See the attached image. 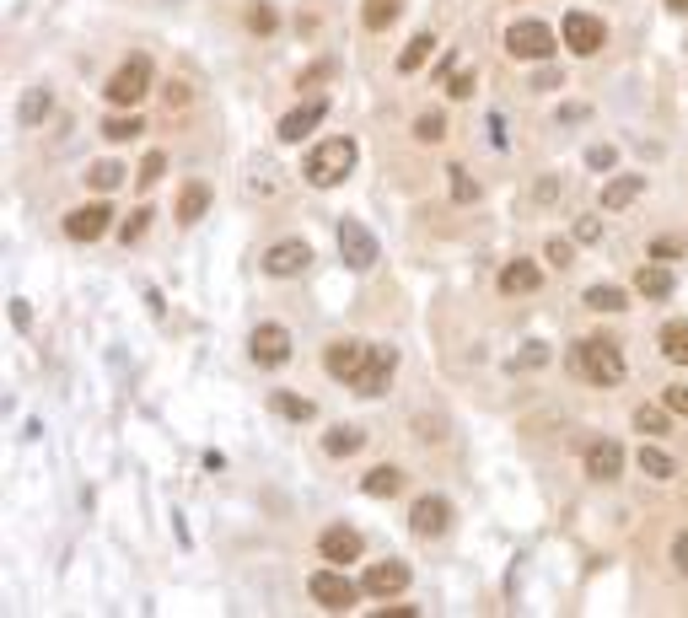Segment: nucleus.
<instances>
[{"mask_svg":"<svg viewBox=\"0 0 688 618\" xmlns=\"http://www.w3.org/2000/svg\"><path fill=\"white\" fill-rule=\"evenodd\" d=\"M145 221H151V210H135V215H129V221L118 226V237H124V248H129V242H140V231H145Z\"/></svg>","mask_w":688,"mask_h":618,"instance_id":"58836bf2","label":"nucleus"},{"mask_svg":"<svg viewBox=\"0 0 688 618\" xmlns=\"http://www.w3.org/2000/svg\"><path fill=\"white\" fill-rule=\"evenodd\" d=\"M318 554L334 560V565H350V560H361V533H355V527H323Z\"/></svg>","mask_w":688,"mask_h":618,"instance_id":"dca6fc26","label":"nucleus"},{"mask_svg":"<svg viewBox=\"0 0 688 618\" xmlns=\"http://www.w3.org/2000/svg\"><path fill=\"white\" fill-rule=\"evenodd\" d=\"M409 527H414V538H441L452 527V506L441 495H420L414 511H409Z\"/></svg>","mask_w":688,"mask_h":618,"instance_id":"9b49d317","label":"nucleus"},{"mask_svg":"<svg viewBox=\"0 0 688 618\" xmlns=\"http://www.w3.org/2000/svg\"><path fill=\"white\" fill-rule=\"evenodd\" d=\"M544 258H549L554 269H565V264H570V242H560V237H554V242L544 248Z\"/></svg>","mask_w":688,"mask_h":618,"instance_id":"37998d69","label":"nucleus"},{"mask_svg":"<svg viewBox=\"0 0 688 618\" xmlns=\"http://www.w3.org/2000/svg\"><path fill=\"white\" fill-rule=\"evenodd\" d=\"M11 323L27 328V323H32V307H27V301H11Z\"/></svg>","mask_w":688,"mask_h":618,"instance_id":"de8ad7c7","label":"nucleus"},{"mask_svg":"<svg viewBox=\"0 0 688 618\" xmlns=\"http://www.w3.org/2000/svg\"><path fill=\"white\" fill-rule=\"evenodd\" d=\"M102 91H108V102H113V108H135V102L151 91V59H145V54H129V59L108 75V86H102Z\"/></svg>","mask_w":688,"mask_h":618,"instance_id":"7ed1b4c3","label":"nucleus"},{"mask_svg":"<svg viewBox=\"0 0 688 618\" xmlns=\"http://www.w3.org/2000/svg\"><path fill=\"white\" fill-rule=\"evenodd\" d=\"M248 27H253V32H274V27H280L274 5H264V0H258V5H248Z\"/></svg>","mask_w":688,"mask_h":618,"instance_id":"c9c22d12","label":"nucleus"},{"mask_svg":"<svg viewBox=\"0 0 688 618\" xmlns=\"http://www.w3.org/2000/svg\"><path fill=\"white\" fill-rule=\"evenodd\" d=\"M334 237H339V258H344L350 269H371V264L382 258V248H377V237H371V231H366L361 221H350V215L339 221V231H334Z\"/></svg>","mask_w":688,"mask_h":618,"instance_id":"39448f33","label":"nucleus"},{"mask_svg":"<svg viewBox=\"0 0 688 618\" xmlns=\"http://www.w3.org/2000/svg\"><path fill=\"white\" fill-rule=\"evenodd\" d=\"M108 221H113L108 205H81V210L65 215V237H70V242H97V237L108 231Z\"/></svg>","mask_w":688,"mask_h":618,"instance_id":"f8f14e48","label":"nucleus"},{"mask_svg":"<svg viewBox=\"0 0 688 618\" xmlns=\"http://www.w3.org/2000/svg\"><path fill=\"white\" fill-rule=\"evenodd\" d=\"M274 414H285V420H312L318 409H312V398H296V393H274Z\"/></svg>","mask_w":688,"mask_h":618,"instance_id":"c756f323","label":"nucleus"},{"mask_svg":"<svg viewBox=\"0 0 688 618\" xmlns=\"http://www.w3.org/2000/svg\"><path fill=\"white\" fill-rule=\"evenodd\" d=\"M366 350H371V344H361V339H334V344H328V355H323L328 377H339V382H355V371H361Z\"/></svg>","mask_w":688,"mask_h":618,"instance_id":"ddd939ff","label":"nucleus"},{"mask_svg":"<svg viewBox=\"0 0 688 618\" xmlns=\"http://www.w3.org/2000/svg\"><path fill=\"white\" fill-rule=\"evenodd\" d=\"M398 11H404V0H366V5H361V22H366L371 32H382V27L398 22Z\"/></svg>","mask_w":688,"mask_h":618,"instance_id":"b1692460","label":"nucleus"},{"mask_svg":"<svg viewBox=\"0 0 688 618\" xmlns=\"http://www.w3.org/2000/svg\"><path fill=\"white\" fill-rule=\"evenodd\" d=\"M307 592H312V603H323L328 614H350L355 597H361V587L344 581V570H318V576L307 581Z\"/></svg>","mask_w":688,"mask_h":618,"instance_id":"423d86ee","label":"nucleus"},{"mask_svg":"<svg viewBox=\"0 0 688 618\" xmlns=\"http://www.w3.org/2000/svg\"><path fill=\"white\" fill-rule=\"evenodd\" d=\"M667 5H673V11H688V0H667Z\"/></svg>","mask_w":688,"mask_h":618,"instance_id":"8fccbe9b","label":"nucleus"},{"mask_svg":"<svg viewBox=\"0 0 688 618\" xmlns=\"http://www.w3.org/2000/svg\"><path fill=\"white\" fill-rule=\"evenodd\" d=\"M48 113H54V91H48V86H27V91H22V108H16L22 129H38Z\"/></svg>","mask_w":688,"mask_h":618,"instance_id":"6ab92c4d","label":"nucleus"},{"mask_svg":"<svg viewBox=\"0 0 688 618\" xmlns=\"http://www.w3.org/2000/svg\"><path fill=\"white\" fill-rule=\"evenodd\" d=\"M323 113H328V102H323V97H312V102H301L296 113H285V118H280V140H285V145H296L301 135H312V124H318Z\"/></svg>","mask_w":688,"mask_h":618,"instance_id":"f3484780","label":"nucleus"},{"mask_svg":"<svg viewBox=\"0 0 688 618\" xmlns=\"http://www.w3.org/2000/svg\"><path fill=\"white\" fill-rule=\"evenodd\" d=\"M667 414H688V387H667Z\"/></svg>","mask_w":688,"mask_h":618,"instance_id":"a18cd8bd","label":"nucleus"},{"mask_svg":"<svg viewBox=\"0 0 688 618\" xmlns=\"http://www.w3.org/2000/svg\"><path fill=\"white\" fill-rule=\"evenodd\" d=\"M640 194H646V172H619V178L603 183V210H624V205H635Z\"/></svg>","mask_w":688,"mask_h":618,"instance_id":"a211bd4d","label":"nucleus"},{"mask_svg":"<svg viewBox=\"0 0 688 618\" xmlns=\"http://www.w3.org/2000/svg\"><path fill=\"white\" fill-rule=\"evenodd\" d=\"M635 291H640V296H651V301L673 296V269H667V264H640V274H635Z\"/></svg>","mask_w":688,"mask_h":618,"instance_id":"412c9836","label":"nucleus"},{"mask_svg":"<svg viewBox=\"0 0 688 618\" xmlns=\"http://www.w3.org/2000/svg\"><path fill=\"white\" fill-rule=\"evenodd\" d=\"M447 178H452V199H457V205H474V199H479V183H474L463 167H447Z\"/></svg>","mask_w":688,"mask_h":618,"instance_id":"f704fd0d","label":"nucleus"},{"mask_svg":"<svg viewBox=\"0 0 688 618\" xmlns=\"http://www.w3.org/2000/svg\"><path fill=\"white\" fill-rule=\"evenodd\" d=\"M538 285H544V274H538V264H527V258H517V264L501 269V291H506V296H527V291H538Z\"/></svg>","mask_w":688,"mask_h":618,"instance_id":"aec40b11","label":"nucleus"},{"mask_svg":"<svg viewBox=\"0 0 688 618\" xmlns=\"http://www.w3.org/2000/svg\"><path fill=\"white\" fill-rule=\"evenodd\" d=\"M587 474H592L597 484H614V479L624 474V447H619V441H592V447H587Z\"/></svg>","mask_w":688,"mask_h":618,"instance_id":"4468645a","label":"nucleus"},{"mask_svg":"<svg viewBox=\"0 0 688 618\" xmlns=\"http://www.w3.org/2000/svg\"><path fill=\"white\" fill-rule=\"evenodd\" d=\"M490 140H495V145H506V124H501V113H490Z\"/></svg>","mask_w":688,"mask_h":618,"instance_id":"09e8293b","label":"nucleus"},{"mask_svg":"<svg viewBox=\"0 0 688 618\" xmlns=\"http://www.w3.org/2000/svg\"><path fill=\"white\" fill-rule=\"evenodd\" d=\"M640 474H651V479H673V474H678V463H673L662 447H640Z\"/></svg>","mask_w":688,"mask_h":618,"instance_id":"c85d7f7f","label":"nucleus"},{"mask_svg":"<svg viewBox=\"0 0 688 618\" xmlns=\"http://www.w3.org/2000/svg\"><path fill=\"white\" fill-rule=\"evenodd\" d=\"M673 565H678V576H688V527L673 538Z\"/></svg>","mask_w":688,"mask_h":618,"instance_id":"c03bdc74","label":"nucleus"},{"mask_svg":"<svg viewBox=\"0 0 688 618\" xmlns=\"http://www.w3.org/2000/svg\"><path fill=\"white\" fill-rule=\"evenodd\" d=\"M431 48H436V38H431V32H414V38H409V48L398 54V70H404V75H414V70L431 59Z\"/></svg>","mask_w":688,"mask_h":618,"instance_id":"a878e982","label":"nucleus"},{"mask_svg":"<svg viewBox=\"0 0 688 618\" xmlns=\"http://www.w3.org/2000/svg\"><path fill=\"white\" fill-rule=\"evenodd\" d=\"M570 366H576L587 382H597V387H619V382H624V355H619L614 339H581V344L570 350Z\"/></svg>","mask_w":688,"mask_h":618,"instance_id":"f03ea898","label":"nucleus"},{"mask_svg":"<svg viewBox=\"0 0 688 618\" xmlns=\"http://www.w3.org/2000/svg\"><path fill=\"white\" fill-rule=\"evenodd\" d=\"M662 355H667L673 366H688V323H684V318L662 328Z\"/></svg>","mask_w":688,"mask_h":618,"instance_id":"393cba45","label":"nucleus"},{"mask_svg":"<svg viewBox=\"0 0 688 618\" xmlns=\"http://www.w3.org/2000/svg\"><path fill=\"white\" fill-rule=\"evenodd\" d=\"M597 237H603L597 215H581V221H576V242H597Z\"/></svg>","mask_w":688,"mask_h":618,"instance_id":"79ce46f5","label":"nucleus"},{"mask_svg":"<svg viewBox=\"0 0 688 618\" xmlns=\"http://www.w3.org/2000/svg\"><path fill=\"white\" fill-rule=\"evenodd\" d=\"M161 172H167V156H161V151H151V156L140 161V172H135V178H140V188H151Z\"/></svg>","mask_w":688,"mask_h":618,"instance_id":"e433bc0d","label":"nucleus"},{"mask_svg":"<svg viewBox=\"0 0 688 618\" xmlns=\"http://www.w3.org/2000/svg\"><path fill=\"white\" fill-rule=\"evenodd\" d=\"M635 431H640V436H667V409H646V404H640V409H635Z\"/></svg>","mask_w":688,"mask_h":618,"instance_id":"2f4dec72","label":"nucleus"},{"mask_svg":"<svg viewBox=\"0 0 688 618\" xmlns=\"http://www.w3.org/2000/svg\"><path fill=\"white\" fill-rule=\"evenodd\" d=\"M393 366H398V355L388 350V344H371L366 350V361H361V371H355V393H366V398H377L382 387H388V377H393Z\"/></svg>","mask_w":688,"mask_h":618,"instance_id":"0eeeda50","label":"nucleus"},{"mask_svg":"<svg viewBox=\"0 0 688 618\" xmlns=\"http://www.w3.org/2000/svg\"><path fill=\"white\" fill-rule=\"evenodd\" d=\"M140 129H145V124H140V118H135V113H129V118H124V113H118V118H108V124H102V135H108V140H113V145H118V140H135V135H140Z\"/></svg>","mask_w":688,"mask_h":618,"instance_id":"473e14b6","label":"nucleus"},{"mask_svg":"<svg viewBox=\"0 0 688 618\" xmlns=\"http://www.w3.org/2000/svg\"><path fill=\"white\" fill-rule=\"evenodd\" d=\"M506 48H511L517 59H549V54L560 48V38H554L549 22H517V27L506 32Z\"/></svg>","mask_w":688,"mask_h":618,"instance_id":"20e7f679","label":"nucleus"},{"mask_svg":"<svg viewBox=\"0 0 688 618\" xmlns=\"http://www.w3.org/2000/svg\"><path fill=\"white\" fill-rule=\"evenodd\" d=\"M248 350H253L258 366H285V361H291V334H285L280 323H258L253 339H248Z\"/></svg>","mask_w":688,"mask_h":618,"instance_id":"9d476101","label":"nucleus"},{"mask_svg":"<svg viewBox=\"0 0 688 618\" xmlns=\"http://www.w3.org/2000/svg\"><path fill=\"white\" fill-rule=\"evenodd\" d=\"M404 587H409V565H398V560L371 565V570H366V581H361V592H371V597H398Z\"/></svg>","mask_w":688,"mask_h":618,"instance_id":"2eb2a0df","label":"nucleus"},{"mask_svg":"<svg viewBox=\"0 0 688 618\" xmlns=\"http://www.w3.org/2000/svg\"><path fill=\"white\" fill-rule=\"evenodd\" d=\"M361 441H366V436H361L355 425H339V431L323 436V452H328V457H350V452H361Z\"/></svg>","mask_w":688,"mask_h":618,"instance_id":"cd10ccee","label":"nucleus"},{"mask_svg":"<svg viewBox=\"0 0 688 618\" xmlns=\"http://www.w3.org/2000/svg\"><path fill=\"white\" fill-rule=\"evenodd\" d=\"M614 161H619V151H614V145H592V151H587V167H597V172H608Z\"/></svg>","mask_w":688,"mask_h":618,"instance_id":"ea45409f","label":"nucleus"},{"mask_svg":"<svg viewBox=\"0 0 688 618\" xmlns=\"http://www.w3.org/2000/svg\"><path fill=\"white\" fill-rule=\"evenodd\" d=\"M565 43H570L576 54H597V48L608 43L603 16H592V11H570V16H565Z\"/></svg>","mask_w":688,"mask_h":618,"instance_id":"6e6552de","label":"nucleus"},{"mask_svg":"<svg viewBox=\"0 0 688 618\" xmlns=\"http://www.w3.org/2000/svg\"><path fill=\"white\" fill-rule=\"evenodd\" d=\"M86 178H91V188H102V194H108V188H118V183H124V167H118V161H97Z\"/></svg>","mask_w":688,"mask_h":618,"instance_id":"72a5a7b5","label":"nucleus"},{"mask_svg":"<svg viewBox=\"0 0 688 618\" xmlns=\"http://www.w3.org/2000/svg\"><path fill=\"white\" fill-rule=\"evenodd\" d=\"M414 140H425V145L447 140V118H441V113H420V118H414Z\"/></svg>","mask_w":688,"mask_h":618,"instance_id":"7c9ffc66","label":"nucleus"},{"mask_svg":"<svg viewBox=\"0 0 688 618\" xmlns=\"http://www.w3.org/2000/svg\"><path fill=\"white\" fill-rule=\"evenodd\" d=\"M312 264V248L301 242V237H285V242H274L269 253H264V269L274 274V280H291V274H301Z\"/></svg>","mask_w":688,"mask_h":618,"instance_id":"1a4fd4ad","label":"nucleus"},{"mask_svg":"<svg viewBox=\"0 0 688 618\" xmlns=\"http://www.w3.org/2000/svg\"><path fill=\"white\" fill-rule=\"evenodd\" d=\"M398 484H404V474H398L393 463H382V468H371V474L361 479V490H366L371 500H388V495H398Z\"/></svg>","mask_w":688,"mask_h":618,"instance_id":"5701e85b","label":"nucleus"},{"mask_svg":"<svg viewBox=\"0 0 688 618\" xmlns=\"http://www.w3.org/2000/svg\"><path fill=\"white\" fill-rule=\"evenodd\" d=\"M447 91H452V97H474V75H468V70H452Z\"/></svg>","mask_w":688,"mask_h":618,"instance_id":"a19ab883","label":"nucleus"},{"mask_svg":"<svg viewBox=\"0 0 688 618\" xmlns=\"http://www.w3.org/2000/svg\"><path fill=\"white\" fill-rule=\"evenodd\" d=\"M355 156H361V145L350 140V135H334V140H323V145H312V156H307V183L312 188H334V183H344L350 178V167H355Z\"/></svg>","mask_w":688,"mask_h":618,"instance_id":"f257e3e1","label":"nucleus"},{"mask_svg":"<svg viewBox=\"0 0 688 618\" xmlns=\"http://www.w3.org/2000/svg\"><path fill=\"white\" fill-rule=\"evenodd\" d=\"M549 361V344H527L522 355H511V371H533V366H544Z\"/></svg>","mask_w":688,"mask_h":618,"instance_id":"4c0bfd02","label":"nucleus"},{"mask_svg":"<svg viewBox=\"0 0 688 618\" xmlns=\"http://www.w3.org/2000/svg\"><path fill=\"white\" fill-rule=\"evenodd\" d=\"M533 86H538V91H554V86H565V81H560V70H538Z\"/></svg>","mask_w":688,"mask_h":618,"instance_id":"49530a36","label":"nucleus"},{"mask_svg":"<svg viewBox=\"0 0 688 618\" xmlns=\"http://www.w3.org/2000/svg\"><path fill=\"white\" fill-rule=\"evenodd\" d=\"M205 210H210V188H205V183H183V194H178V221L194 226Z\"/></svg>","mask_w":688,"mask_h":618,"instance_id":"4be33fe9","label":"nucleus"},{"mask_svg":"<svg viewBox=\"0 0 688 618\" xmlns=\"http://www.w3.org/2000/svg\"><path fill=\"white\" fill-rule=\"evenodd\" d=\"M581 301H587L592 312H624V307H630V296H624L619 285H592V291H587Z\"/></svg>","mask_w":688,"mask_h":618,"instance_id":"bb28decb","label":"nucleus"}]
</instances>
